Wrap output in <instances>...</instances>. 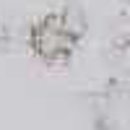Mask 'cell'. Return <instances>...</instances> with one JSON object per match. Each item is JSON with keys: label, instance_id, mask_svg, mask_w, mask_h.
Returning a JSON list of instances; mask_svg holds the SVG:
<instances>
[{"label": "cell", "instance_id": "cell-1", "mask_svg": "<svg viewBox=\"0 0 130 130\" xmlns=\"http://www.w3.org/2000/svg\"><path fill=\"white\" fill-rule=\"evenodd\" d=\"M86 31L81 10L62 8L39 16L29 29V47L44 65H62L73 57L75 47Z\"/></svg>", "mask_w": 130, "mask_h": 130}]
</instances>
